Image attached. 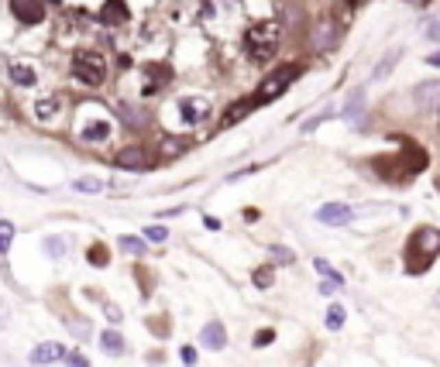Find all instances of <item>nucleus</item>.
Instances as JSON below:
<instances>
[{
  "label": "nucleus",
  "instance_id": "393cba45",
  "mask_svg": "<svg viewBox=\"0 0 440 367\" xmlns=\"http://www.w3.org/2000/svg\"><path fill=\"white\" fill-rule=\"evenodd\" d=\"M165 237H169V230H165V227H158V223H155V227H145V240H151V244H162Z\"/></svg>",
  "mask_w": 440,
  "mask_h": 367
},
{
  "label": "nucleus",
  "instance_id": "20e7f679",
  "mask_svg": "<svg viewBox=\"0 0 440 367\" xmlns=\"http://www.w3.org/2000/svg\"><path fill=\"white\" fill-rule=\"evenodd\" d=\"M406 251H409V254H419L423 264L430 268L433 257L440 254V230H437V227H419V230L413 233V240H409Z\"/></svg>",
  "mask_w": 440,
  "mask_h": 367
},
{
  "label": "nucleus",
  "instance_id": "6e6552de",
  "mask_svg": "<svg viewBox=\"0 0 440 367\" xmlns=\"http://www.w3.org/2000/svg\"><path fill=\"white\" fill-rule=\"evenodd\" d=\"M11 11L21 25H38L45 18V4L42 0H11Z\"/></svg>",
  "mask_w": 440,
  "mask_h": 367
},
{
  "label": "nucleus",
  "instance_id": "f704fd0d",
  "mask_svg": "<svg viewBox=\"0 0 440 367\" xmlns=\"http://www.w3.org/2000/svg\"><path fill=\"white\" fill-rule=\"evenodd\" d=\"M11 233H14V223H8V220H0V237H8V240H11Z\"/></svg>",
  "mask_w": 440,
  "mask_h": 367
},
{
  "label": "nucleus",
  "instance_id": "a878e982",
  "mask_svg": "<svg viewBox=\"0 0 440 367\" xmlns=\"http://www.w3.org/2000/svg\"><path fill=\"white\" fill-rule=\"evenodd\" d=\"M45 251H49L52 257H62V254H66V240H62V237H49V240H45Z\"/></svg>",
  "mask_w": 440,
  "mask_h": 367
},
{
  "label": "nucleus",
  "instance_id": "1a4fd4ad",
  "mask_svg": "<svg viewBox=\"0 0 440 367\" xmlns=\"http://www.w3.org/2000/svg\"><path fill=\"white\" fill-rule=\"evenodd\" d=\"M317 220L327 223V227H344L351 220V206L347 203H327V206L317 210Z\"/></svg>",
  "mask_w": 440,
  "mask_h": 367
},
{
  "label": "nucleus",
  "instance_id": "9b49d317",
  "mask_svg": "<svg viewBox=\"0 0 440 367\" xmlns=\"http://www.w3.org/2000/svg\"><path fill=\"white\" fill-rule=\"evenodd\" d=\"M203 343L210 346V350H224L228 346V333H224V322H206L203 326Z\"/></svg>",
  "mask_w": 440,
  "mask_h": 367
},
{
  "label": "nucleus",
  "instance_id": "e433bc0d",
  "mask_svg": "<svg viewBox=\"0 0 440 367\" xmlns=\"http://www.w3.org/2000/svg\"><path fill=\"white\" fill-rule=\"evenodd\" d=\"M8 319H11V309H8V302H4V299H0V326H4Z\"/></svg>",
  "mask_w": 440,
  "mask_h": 367
},
{
  "label": "nucleus",
  "instance_id": "4be33fe9",
  "mask_svg": "<svg viewBox=\"0 0 440 367\" xmlns=\"http://www.w3.org/2000/svg\"><path fill=\"white\" fill-rule=\"evenodd\" d=\"M395 59H399V52H389V55L382 59V66H378V69L371 73V79H385V76L392 73V66H395Z\"/></svg>",
  "mask_w": 440,
  "mask_h": 367
},
{
  "label": "nucleus",
  "instance_id": "f3484780",
  "mask_svg": "<svg viewBox=\"0 0 440 367\" xmlns=\"http://www.w3.org/2000/svg\"><path fill=\"white\" fill-rule=\"evenodd\" d=\"M100 346H103L107 353H124V336H121L117 329H103V333H100Z\"/></svg>",
  "mask_w": 440,
  "mask_h": 367
},
{
  "label": "nucleus",
  "instance_id": "423d86ee",
  "mask_svg": "<svg viewBox=\"0 0 440 367\" xmlns=\"http://www.w3.org/2000/svg\"><path fill=\"white\" fill-rule=\"evenodd\" d=\"M114 162H117L121 168H127V172H145V168L155 165V155H151V148H145V144H124V148L114 155Z\"/></svg>",
  "mask_w": 440,
  "mask_h": 367
},
{
  "label": "nucleus",
  "instance_id": "58836bf2",
  "mask_svg": "<svg viewBox=\"0 0 440 367\" xmlns=\"http://www.w3.org/2000/svg\"><path fill=\"white\" fill-rule=\"evenodd\" d=\"M203 227H206V230H220V220H217V216H206Z\"/></svg>",
  "mask_w": 440,
  "mask_h": 367
},
{
  "label": "nucleus",
  "instance_id": "cd10ccee",
  "mask_svg": "<svg viewBox=\"0 0 440 367\" xmlns=\"http://www.w3.org/2000/svg\"><path fill=\"white\" fill-rule=\"evenodd\" d=\"M269 254H272V261H279V264H289V261L296 257V254H293L289 247H279V244H276V247H272Z\"/></svg>",
  "mask_w": 440,
  "mask_h": 367
},
{
  "label": "nucleus",
  "instance_id": "7ed1b4c3",
  "mask_svg": "<svg viewBox=\"0 0 440 367\" xmlns=\"http://www.w3.org/2000/svg\"><path fill=\"white\" fill-rule=\"evenodd\" d=\"M73 76L83 86H103V79H107V59L100 52H80L73 59Z\"/></svg>",
  "mask_w": 440,
  "mask_h": 367
},
{
  "label": "nucleus",
  "instance_id": "473e14b6",
  "mask_svg": "<svg viewBox=\"0 0 440 367\" xmlns=\"http://www.w3.org/2000/svg\"><path fill=\"white\" fill-rule=\"evenodd\" d=\"M162 144H165V155H175V151H182V141H172V138H169V141H162Z\"/></svg>",
  "mask_w": 440,
  "mask_h": 367
},
{
  "label": "nucleus",
  "instance_id": "f03ea898",
  "mask_svg": "<svg viewBox=\"0 0 440 367\" xmlns=\"http://www.w3.org/2000/svg\"><path fill=\"white\" fill-rule=\"evenodd\" d=\"M300 73H303L300 66H282V69H276V73L258 86V93L252 97V103H255V107H265V103L279 100V97L289 90V83H296V79H300Z\"/></svg>",
  "mask_w": 440,
  "mask_h": 367
},
{
  "label": "nucleus",
  "instance_id": "4c0bfd02",
  "mask_svg": "<svg viewBox=\"0 0 440 367\" xmlns=\"http://www.w3.org/2000/svg\"><path fill=\"white\" fill-rule=\"evenodd\" d=\"M182 360H186V364H196V350H193V346H182Z\"/></svg>",
  "mask_w": 440,
  "mask_h": 367
},
{
  "label": "nucleus",
  "instance_id": "4468645a",
  "mask_svg": "<svg viewBox=\"0 0 440 367\" xmlns=\"http://www.w3.org/2000/svg\"><path fill=\"white\" fill-rule=\"evenodd\" d=\"M416 107H433V103H440V83H423V86H416Z\"/></svg>",
  "mask_w": 440,
  "mask_h": 367
},
{
  "label": "nucleus",
  "instance_id": "2eb2a0df",
  "mask_svg": "<svg viewBox=\"0 0 440 367\" xmlns=\"http://www.w3.org/2000/svg\"><path fill=\"white\" fill-rule=\"evenodd\" d=\"M11 79H14L18 86H35V83H38L35 69H32V66H25V62H11Z\"/></svg>",
  "mask_w": 440,
  "mask_h": 367
},
{
  "label": "nucleus",
  "instance_id": "412c9836",
  "mask_svg": "<svg viewBox=\"0 0 440 367\" xmlns=\"http://www.w3.org/2000/svg\"><path fill=\"white\" fill-rule=\"evenodd\" d=\"M86 257H90V264H97V268H107V261H110V254H107V247H103V244H93Z\"/></svg>",
  "mask_w": 440,
  "mask_h": 367
},
{
  "label": "nucleus",
  "instance_id": "b1692460",
  "mask_svg": "<svg viewBox=\"0 0 440 367\" xmlns=\"http://www.w3.org/2000/svg\"><path fill=\"white\" fill-rule=\"evenodd\" d=\"M327 326H330V329H341V326H344V305H330V312H327Z\"/></svg>",
  "mask_w": 440,
  "mask_h": 367
},
{
  "label": "nucleus",
  "instance_id": "72a5a7b5",
  "mask_svg": "<svg viewBox=\"0 0 440 367\" xmlns=\"http://www.w3.org/2000/svg\"><path fill=\"white\" fill-rule=\"evenodd\" d=\"M327 117H330V114H320V117H317V121H306V124H303V131H306V134H310V131H313V127H317V124H323V121H327Z\"/></svg>",
  "mask_w": 440,
  "mask_h": 367
},
{
  "label": "nucleus",
  "instance_id": "39448f33",
  "mask_svg": "<svg viewBox=\"0 0 440 367\" xmlns=\"http://www.w3.org/2000/svg\"><path fill=\"white\" fill-rule=\"evenodd\" d=\"M76 138H80L83 144L107 141V138H110V121H107V110H97V117H80V124H76Z\"/></svg>",
  "mask_w": 440,
  "mask_h": 367
},
{
  "label": "nucleus",
  "instance_id": "c9c22d12",
  "mask_svg": "<svg viewBox=\"0 0 440 367\" xmlns=\"http://www.w3.org/2000/svg\"><path fill=\"white\" fill-rule=\"evenodd\" d=\"M426 38H430V42H440V21L426 28Z\"/></svg>",
  "mask_w": 440,
  "mask_h": 367
},
{
  "label": "nucleus",
  "instance_id": "ddd939ff",
  "mask_svg": "<svg viewBox=\"0 0 440 367\" xmlns=\"http://www.w3.org/2000/svg\"><path fill=\"white\" fill-rule=\"evenodd\" d=\"M127 18V4L124 0H107L103 11H100V25H121Z\"/></svg>",
  "mask_w": 440,
  "mask_h": 367
},
{
  "label": "nucleus",
  "instance_id": "9d476101",
  "mask_svg": "<svg viewBox=\"0 0 440 367\" xmlns=\"http://www.w3.org/2000/svg\"><path fill=\"white\" fill-rule=\"evenodd\" d=\"M337 45V25L334 21H323L317 31H313V49L317 52H327V49H334Z\"/></svg>",
  "mask_w": 440,
  "mask_h": 367
},
{
  "label": "nucleus",
  "instance_id": "a211bd4d",
  "mask_svg": "<svg viewBox=\"0 0 440 367\" xmlns=\"http://www.w3.org/2000/svg\"><path fill=\"white\" fill-rule=\"evenodd\" d=\"M248 110H255V103L252 100H241V103H234V107H228V117H224V127H231V124H238Z\"/></svg>",
  "mask_w": 440,
  "mask_h": 367
},
{
  "label": "nucleus",
  "instance_id": "6ab92c4d",
  "mask_svg": "<svg viewBox=\"0 0 440 367\" xmlns=\"http://www.w3.org/2000/svg\"><path fill=\"white\" fill-rule=\"evenodd\" d=\"M117 244H121V251L131 254V257H141V254H145V240H141V237H124V233H121Z\"/></svg>",
  "mask_w": 440,
  "mask_h": 367
},
{
  "label": "nucleus",
  "instance_id": "c03bdc74",
  "mask_svg": "<svg viewBox=\"0 0 440 367\" xmlns=\"http://www.w3.org/2000/svg\"><path fill=\"white\" fill-rule=\"evenodd\" d=\"M426 62H430V66H440V52H437V55H430Z\"/></svg>",
  "mask_w": 440,
  "mask_h": 367
},
{
  "label": "nucleus",
  "instance_id": "f257e3e1",
  "mask_svg": "<svg viewBox=\"0 0 440 367\" xmlns=\"http://www.w3.org/2000/svg\"><path fill=\"white\" fill-rule=\"evenodd\" d=\"M279 45H282V28H279L276 21L252 25V28H248V35H245V52H248V59H255V62H269V59H276Z\"/></svg>",
  "mask_w": 440,
  "mask_h": 367
},
{
  "label": "nucleus",
  "instance_id": "5701e85b",
  "mask_svg": "<svg viewBox=\"0 0 440 367\" xmlns=\"http://www.w3.org/2000/svg\"><path fill=\"white\" fill-rule=\"evenodd\" d=\"M313 268H317L320 275H327L330 281H337V285H344V275H337V271H334V268H330V264H327L323 257H317V261H313Z\"/></svg>",
  "mask_w": 440,
  "mask_h": 367
},
{
  "label": "nucleus",
  "instance_id": "0eeeda50",
  "mask_svg": "<svg viewBox=\"0 0 440 367\" xmlns=\"http://www.w3.org/2000/svg\"><path fill=\"white\" fill-rule=\"evenodd\" d=\"M175 110H179V117H182L189 127H196V124H203V121L210 117V100H206V97H182V100L175 103Z\"/></svg>",
  "mask_w": 440,
  "mask_h": 367
},
{
  "label": "nucleus",
  "instance_id": "c756f323",
  "mask_svg": "<svg viewBox=\"0 0 440 367\" xmlns=\"http://www.w3.org/2000/svg\"><path fill=\"white\" fill-rule=\"evenodd\" d=\"M255 285H258V288H269V285H272V268H258V271H255Z\"/></svg>",
  "mask_w": 440,
  "mask_h": 367
},
{
  "label": "nucleus",
  "instance_id": "a19ab883",
  "mask_svg": "<svg viewBox=\"0 0 440 367\" xmlns=\"http://www.w3.org/2000/svg\"><path fill=\"white\" fill-rule=\"evenodd\" d=\"M406 4H409V8H426L430 0H406Z\"/></svg>",
  "mask_w": 440,
  "mask_h": 367
},
{
  "label": "nucleus",
  "instance_id": "2f4dec72",
  "mask_svg": "<svg viewBox=\"0 0 440 367\" xmlns=\"http://www.w3.org/2000/svg\"><path fill=\"white\" fill-rule=\"evenodd\" d=\"M66 364H69V367H90V360H86L83 353H76V350H73V353H66Z\"/></svg>",
  "mask_w": 440,
  "mask_h": 367
},
{
  "label": "nucleus",
  "instance_id": "c85d7f7f",
  "mask_svg": "<svg viewBox=\"0 0 440 367\" xmlns=\"http://www.w3.org/2000/svg\"><path fill=\"white\" fill-rule=\"evenodd\" d=\"M76 189H83V192H100V189H103V182H100V179H80V182H76Z\"/></svg>",
  "mask_w": 440,
  "mask_h": 367
},
{
  "label": "nucleus",
  "instance_id": "f8f14e48",
  "mask_svg": "<svg viewBox=\"0 0 440 367\" xmlns=\"http://www.w3.org/2000/svg\"><path fill=\"white\" fill-rule=\"evenodd\" d=\"M59 357H66V350H62L59 343H42V346H35V350H32V364H35V367L52 364V360H59Z\"/></svg>",
  "mask_w": 440,
  "mask_h": 367
},
{
  "label": "nucleus",
  "instance_id": "37998d69",
  "mask_svg": "<svg viewBox=\"0 0 440 367\" xmlns=\"http://www.w3.org/2000/svg\"><path fill=\"white\" fill-rule=\"evenodd\" d=\"M8 244H11L8 237H0V254H8Z\"/></svg>",
  "mask_w": 440,
  "mask_h": 367
},
{
  "label": "nucleus",
  "instance_id": "79ce46f5",
  "mask_svg": "<svg viewBox=\"0 0 440 367\" xmlns=\"http://www.w3.org/2000/svg\"><path fill=\"white\" fill-rule=\"evenodd\" d=\"M368 0H347V8H365Z\"/></svg>",
  "mask_w": 440,
  "mask_h": 367
},
{
  "label": "nucleus",
  "instance_id": "7c9ffc66",
  "mask_svg": "<svg viewBox=\"0 0 440 367\" xmlns=\"http://www.w3.org/2000/svg\"><path fill=\"white\" fill-rule=\"evenodd\" d=\"M272 340H276V333H272V329H258V333H255V346H269Z\"/></svg>",
  "mask_w": 440,
  "mask_h": 367
},
{
  "label": "nucleus",
  "instance_id": "dca6fc26",
  "mask_svg": "<svg viewBox=\"0 0 440 367\" xmlns=\"http://www.w3.org/2000/svg\"><path fill=\"white\" fill-rule=\"evenodd\" d=\"M59 107H62L59 97H45V100L35 103V114H38V121H56L59 117Z\"/></svg>",
  "mask_w": 440,
  "mask_h": 367
},
{
  "label": "nucleus",
  "instance_id": "bb28decb",
  "mask_svg": "<svg viewBox=\"0 0 440 367\" xmlns=\"http://www.w3.org/2000/svg\"><path fill=\"white\" fill-rule=\"evenodd\" d=\"M361 103H365V93H354V97L344 103V117H354V114L361 110Z\"/></svg>",
  "mask_w": 440,
  "mask_h": 367
},
{
  "label": "nucleus",
  "instance_id": "ea45409f",
  "mask_svg": "<svg viewBox=\"0 0 440 367\" xmlns=\"http://www.w3.org/2000/svg\"><path fill=\"white\" fill-rule=\"evenodd\" d=\"M107 316H110V319L117 322V319H121V309H117V305H107Z\"/></svg>",
  "mask_w": 440,
  "mask_h": 367
},
{
  "label": "nucleus",
  "instance_id": "aec40b11",
  "mask_svg": "<svg viewBox=\"0 0 440 367\" xmlns=\"http://www.w3.org/2000/svg\"><path fill=\"white\" fill-rule=\"evenodd\" d=\"M145 114L141 110H134V107H121V121L127 124V127H145V121H141Z\"/></svg>",
  "mask_w": 440,
  "mask_h": 367
}]
</instances>
